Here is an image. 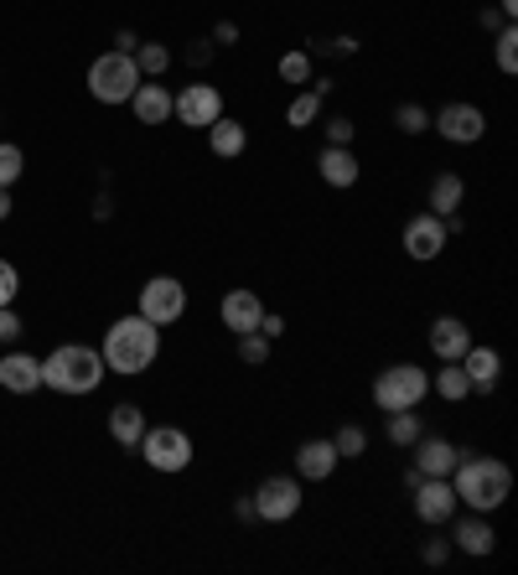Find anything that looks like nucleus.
<instances>
[{"mask_svg":"<svg viewBox=\"0 0 518 575\" xmlns=\"http://www.w3.org/2000/svg\"><path fill=\"white\" fill-rule=\"evenodd\" d=\"M135 452L146 456L150 472H166V477H172V472H187L193 467V456H197L193 436H187L182 425H146V436H140Z\"/></svg>","mask_w":518,"mask_h":575,"instance_id":"6","label":"nucleus"},{"mask_svg":"<svg viewBox=\"0 0 518 575\" xmlns=\"http://www.w3.org/2000/svg\"><path fill=\"white\" fill-rule=\"evenodd\" d=\"M410 493H414V518H420V524H430V529L451 524V514L461 508L457 493H451V477H420Z\"/></svg>","mask_w":518,"mask_h":575,"instance_id":"12","label":"nucleus"},{"mask_svg":"<svg viewBox=\"0 0 518 575\" xmlns=\"http://www.w3.org/2000/svg\"><path fill=\"white\" fill-rule=\"evenodd\" d=\"M146 321L156 327H172V321L187 317V286H182L177 275H150L146 286H140V306H135Z\"/></svg>","mask_w":518,"mask_h":575,"instance_id":"8","label":"nucleus"},{"mask_svg":"<svg viewBox=\"0 0 518 575\" xmlns=\"http://www.w3.org/2000/svg\"><path fill=\"white\" fill-rule=\"evenodd\" d=\"M430 394V374L420 364H389L373 379V405L394 415V409H420V399Z\"/></svg>","mask_w":518,"mask_h":575,"instance_id":"5","label":"nucleus"},{"mask_svg":"<svg viewBox=\"0 0 518 575\" xmlns=\"http://www.w3.org/2000/svg\"><path fill=\"white\" fill-rule=\"evenodd\" d=\"M0 389L37 394L42 389V358H31V353H6V358H0Z\"/></svg>","mask_w":518,"mask_h":575,"instance_id":"20","label":"nucleus"},{"mask_svg":"<svg viewBox=\"0 0 518 575\" xmlns=\"http://www.w3.org/2000/svg\"><path fill=\"white\" fill-rule=\"evenodd\" d=\"M451 493H457V503L472 508V514H498V508L514 498V472H508L504 456L461 452L457 467H451Z\"/></svg>","mask_w":518,"mask_h":575,"instance_id":"1","label":"nucleus"},{"mask_svg":"<svg viewBox=\"0 0 518 575\" xmlns=\"http://www.w3.org/2000/svg\"><path fill=\"white\" fill-rule=\"evenodd\" d=\"M451 549L472 555V561L492 555V549H498V529H492V514H472V508H467V518L451 514Z\"/></svg>","mask_w":518,"mask_h":575,"instance_id":"13","label":"nucleus"},{"mask_svg":"<svg viewBox=\"0 0 518 575\" xmlns=\"http://www.w3.org/2000/svg\"><path fill=\"white\" fill-rule=\"evenodd\" d=\"M16 296H21V275L11 259H0V306H16Z\"/></svg>","mask_w":518,"mask_h":575,"instance_id":"36","label":"nucleus"},{"mask_svg":"<svg viewBox=\"0 0 518 575\" xmlns=\"http://www.w3.org/2000/svg\"><path fill=\"white\" fill-rule=\"evenodd\" d=\"M322 99L326 93H316V89H301L291 105H285V125L291 130H311V125L322 120Z\"/></svg>","mask_w":518,"mask_h":575,"instance_id":"27","label":"nucleus"},{"mask_svg":"<svg viewBox=\"0 0 518 575\" xmlns=\"http://www.w3.org/2000/svg\"><path fill=\"white\" fill-rule=\"evenodd\" d=\"M135 58V68H140V78H162L166 68H172V47H162V42H140L130 52Z\"/></svg>","mask_w":518,"mask_h":575,"instance_id":"30","label":"nucleus"},{"mask_svg":"<svg viewBox=\"0 0 518 575\" xmlns=\"http://www.w3.org/2000/svg\"><path fill=\"white\" fill-rule=\"evenodd\" d=\"M250 498H254V514H260V524H291V518L301 514L306 493H301V477L270 472V477H265L260 487H254Z\"/></svg>","mask_w":518,"mask_h":575,"instance_id":"7","label":"nucleus"},{"mask_svg":"<svg viewBox=\"0 0 518 575\" xmlns=\"http://www.w3.org/2000/svg\"><path fill=\"white\" fill-rule=\"evenodd\" d=\"M234 37H238L234 21H218V27H213V47H234Z\"/></svg>","mask_w":518,"mask_h":575,"instance_id":"41","label":"nucleus"},{"mask_svg":"<svg viewBox=\"0 0 518 575\" xmlns=\"http://www.w3.org/2000/svg\"><path fill=\"white\" fill-rule=\"evenodd\" d=\"M446 224L436 218V212H414V218H404V228H400V244H404V255L414 259V265H430V259H441L446 255Z\"/></svg>","mask_w":518,"mask_h":575,"instance_id":"11","label":"nucleus"},{"mask_svg":"<svg viewBox=\"0 0 518 575\" xmlns=\"http://www.w3.org/2000/svg\"><path fill=\"white\" fill-rule=\"evenodd\" d=\"M104 353L89 348V343H62V348H52L42 358V389L52 394H68V399H84V394H94L104 384Z\"/></svg>","mask_w":518,"mask_h":575,"instance_id":"3","label":"nucleus"},{"mask_svg":"<svg viewBox=\"0 0 518 575\" xmlns=\"http://www.w3.org/2000/svg\"><path fill=\"white\" fill-rule=\"evenodd\" d=\"M477 21H482V27H488V31H498V27H508V21H504V11H482V16H477Z\"/></svg>","mask_w":518,"mask_h":575,"instance_id":"43","label":"nucleus"},{"mask_svg":"<svg viewBox=\"0 0 518 575\" xmlns=\"http://www.w3.org/2000/svg\"><path fill=\"white\" fill-rule=\"evenodd\" d=\"M332 446H338L342 462H363L369 456V430L363 425H342L338 436H332Z\"/></svg>","mask_w":518,"mask_h":575,"instance_id":"31","label":"nucleus"},{"mask_svg":"<svg viewBox=\"0 0 518 575\" xmlns=\"http://www.w3.org/2000/svg\"><path fill=\"white\" fill-rule=\"evenodd\" d=\"M223 115V89L218 83H187L182 93H172V120L187 130H207Z\"/></svg>","mask_w":518,"mask_h":575,"instance_id":"10","label":"nucleus"},{"mask_svg":"<svg viewBox=\"0 0 518 575\" xmlns=\"http://www.w3.org/2000/svg\"><path fill=\"white\" fill-rule=\"evenodd\" d=\"M492 62H498V73L504 78L518 73V31H514V21L498 27V37H492Z\"/></svg>","mask_w":518,"mask_h":575,"instance_id":"29","label":"nucleus"},{"mask_svg":"<svg viewBox=\"0 0 518 575\" xmlns=\"http://www.w3.org/2000/svg\"><path fill=\"white\" fill-rule=\"evenodd\" d=\"M457 364H461V374H467V384H472V394H492L498 379H504V353L488 348V343H472Z\"/></svg>","mask_w":518,"mask_h":575,"instance_id":"17","label":"nucleus"},{"mask_svg":"<svg viewBox=\"0 0 518 575\" xmlns=\"http://www.w3.org/2000/svg\"><path fill=\"white\" fill-rule=\"evenodd\" d=\"M182 58L193 62V68H207V62H213V42H207V37H197V42H187V52H182Z\"/></svg>","mask_w":518,"mask_h":575,"instance_id":"39","label":"nucleus"},{"mask_svg":"<svg viewBox=\"0 0 518 575\" xmlns=\"http://www.w3.org/2000/svg\"><path fill=\"white\" fill-rule=\"evenodd\" d=\"M461 202H467V182H461L457 171H436V177H430V192H426V208L436 212V218H446V212H461Z\"/></svg>","mask_w":518,"mask_h":575,"instance_id":"23","label":"nucleus"},{"mask_svg":"<svg viewBox=\"0 0 518 575\" xmlns=\"http://www.w3.org/2000/svg\"><path fill=\"white\" fill-rule=\"evenodd\" d=\"M426 343H430V353H436V364H457L477 337H472V327H467L461 317H436L430 321V333H426Z\"/></svg>","mask_w":518,"mask_h":575,"instance_id":"18","label":"nucleus"},{"mask_svg":"<svg viewBox=\"0 0 518 575\" xmlns=\"http://www.w3.org/2000/svg\"><path fill=\"white\" fill-rule=\"evenodd\" d=\"M109 436H115V446H140V436H146V415H140V405H115L109 409Z\"/></svg>","mask_w":518,"mask_h":575,"instance_id":"24","label":"nucleus"},{"mask_svg":"<svg viewBox=\"0 0 518 575\" xmlns=\"http://www.w3.org/2000/svg\"><path fill=\"white\" fill-rule=\"evenodd\" d=\"M146 78H140V68H135L130 52H104V58L89 62V93L99 99V105L119 109V105H130V93L140 89Z\"/></svg>","mask_w":518,"mask_h":575,"instance_id":"4","label":"nucleus"},{"mask_svg":"<svg viewBox=\"0 0 518 575\" xmlns=\"http://www.w3.org/2000/svg\"><path fill=\"white\" fill-rule=\"evenodd\" d=\"M275 73H281V83H291V89H306L311 78H316V58H311L306 47H296V52H281Z\"/></svg>","mask_w":518,"mask_h":575,"instance_id":"26","label":"nucleus"},{"mask_svg":"<svg viewBox=\"0 0 518 575\" xmlns=\"http://www.w3.org/2000/svg\"><path fill=\"white\" fill-rule=\"evenodd\" d=\"M99 353H104V368H109V374H119V379H140V374L162 358V327L146 321L140 311H135V317H119L115 327L104 333Z\"/></svg>","mask_w":518,"mask_h":575,"instance_id":"2","label":"nucleus"},{"mask_svg":"<svg viewBox=\"0 0 518 575\" xmlns=\"http://www.w3.org/2000/svg\"><path fill=\"white\" fill-rule=\"evenodd\" d=\"M260 333H265L270 343H281V337H285V317H275V311H265V317H260Z\"/></svg>","mask_w":518,"mask_h":575,"instance_id":"40","label":"nucleus"},{"mask_svg":"<svg viewBox=\"0 0 518 575\" xmlns=\"http://www.w3.org/2000/svg\"><path fill=\"white\" fill-rule=\"evenodd\" d=\"M430 394H441L446 405H461V399H472V384H467L461 364H441L430 374Z\"/></svg>","mask_w":518,"mask_h":575,"instance_id":"25","label":"nucleus"},{"mask_svg":"<svg viewBox=\"0 0 518 575\" xmlns=\"http://www.w3.org/2000/svg\"><path fill=\"white\" fill-rule=\"evenodd\" d=\"M394 125H400L404 136H426V130H430V109L426 105H400V109H394Z\"/></svg>","mask_w":518,"mask_h":575,"instance_id":"34","label":"nucleus"},{"mask_svg":"<svg viewBox=\"0 0 518 575\" xmlns=\"http://www.w3.org/2000/svg\"><path fill=\"white\" fill-rule=\"evenodd\" d=\"M384 430H389V440H394V446H400V452H410L414 440L426 436V420H420V415H414V409H394V415H384Z\"/></svg>","mask_w":518,"mask_h":575,"instance_id":"28","label":"nucleus"},{"mask_svg":"<svg viewBox=\"0 0 518 575\" xmlns=\"http://www.w3.org/2000/svg\"><path fill=\"white\" fill-rule=\"evenodd\" d=\"M446 555H451V539H426L420 545V561L426 565H446Z\"/></svg>","mask_w":518,"mask_h":575,"instance_id":"37","label":"nucleus"},{"mask_svg":"<svg viewBox=\"0 0 518 575\" xmlns=\"http://www.w3.org/2000/svg\"><path fill=\"white\" fill-rule=\"evenodd\" d=\"M338 467H342V456H338V446H332V436H311V440H301L296 446V477L301 483H326V477H338Z\"/></svg>","mask_w":518,"mask_h":575,"instance_id":"16","label":"nucleus"},{"mask_svg":"<svg viewBox=\"0 0 518 575\" xmlns=\"http://www.w3.org/2000/svg\"><path fill=\"white\" fill-rule=\"evenodd\" d=\"M430 130H436L446 146H477V140L488 136V115L477 105H467V99H451V105H441L430 115Z\"/></svg>","mask_w":518,"mask_h":575,"instance_id":"9","label":"nucleus"},{"mask_svg":"<svg viewBox=\"0 0 518 575\" xmlns=\"http://www.w3.org/2000/svg\"><path fill=\"white\" fill-rule=\"evenodd\" d=\"M410 452H414V467L426 472V477H451L461 446H457V440H446V436H420Z\"/></svg>","mask_w":518,"mask_h":575,"instance_id":"21","label":"nucleus"},{"mask_svg":"<svg viewBox=\"0 0 518 575\" xmlns=\"http://www.w3.org/2000/svg\"><path fill=\"white\" fill-rule=\"evenodd\" d=\"M21 171H27V156H21V146L0 140V187H16V182H21Z\"/></svg>","mask_w":518,"mask_h":575,"instance_id":"33","label":"nucleus"},{"mask_svg":"<svg viewBox=\"0 0 518 575\" xmlns=\"http://www.w3.org/2000/svg\"><path fill=\"white\" fill-rule=\"evenodd\" d=\"M130 115H135V125H166L172 120V89H166L162 78L156 83H140V89L130 93Z\"/></svg>","mask_w":518,"mask_h":575,"instance_id":"22","label":"nucleus"},{"mask_svg":"<svg viewBox=\"0 0 518 575\" xmlns=\"http://www.w3.org/2000/svg\"><path fill=\"white\" fill-rule=\"evenodd\" d=\"M21 337V317H16V306H0V343H16Z\"/></svg>","mask_w":518,"mask_h":575,"instance_id":"38","label":"nucleus"},{"mask_svg":"<svg viewBox=\"0 0 518 575\" xmlns=\"http://www.w3.org/2000/svg\"><path fill=\"white\" fill-rule=\"evenodd\" d=\"M238 364L265 368L270 364V337L265 333H244V337H238Z\"/></svg>","mask_w":518,"mask_h":575,"instance_id":"32","label":"nucleus"},{"mask_svg":"<svg viewBox=\"0 0 518 575\" xmlns=\"http://www.w3.org/2000/svg\"><path fill=\"white\" fill-rule=\"evenodd\" d=\"M260 317H265V301H260V290H244V286L223 290V301H218V321H223V327H228L234 337L260 333Z\"/></svg>","mask_w":518,"mask_h":575,"instance_id":"14","label":"nucleus"},{"mask_svg":"<svg viewBox=\"0 0 518 575\" xmlns=\"http://www.w3.org/2000/svg\"><path fill=\"white\" fill-rule=\"evenodd\" d=\"M11 208H16V202H11V187H0V224L11 218Z\"/></svg>","mask_w":518,"mask_h":575,"instance_id":"44","label":"nucleus"},{"mask_svg":"<svg viewBox=\"0 0 518 575\" xmlns=\"http://www.w3.org/2000/svg\"><path fill=\"white\" fill-rule=\"evenodd\" d=\"M322 130H326V146H353V136H358V125L348 120V115H332Z\"/></svg>","mask_w":518,"mask_h":575,"instance_id":"35","label":"nucleus"},{"mask_svg":"<svg viewBox=\"0 0 518 575\" xmlns=\"http://www.w3.org/2000/svg\"><path fill=\"white\" fill-rule=\"evenodd\" d=\"M207 151L218 156V161H238V156L250 151V125L234 120V115H218V120L207 125Z\"/></svg>","mask_w":518,"mask_h":575,"instance_id":"19","label":"nucleus"},{"mask_svg":"<svg viewBox=\"0 0 518 575\" xmlns=\"http://www.w3.org/2000/svg\"><path fill=\"white\" fill-rule=\"evenodd\" d=\"M234 518H238V524H260V514H254V498H250V493H244V498L234 503Z\"/></svg>","mask_w":518,"mask_h":575,"instance_id":"42","label":"nucleus"},{"mask_svg":"<svg viewBox=\"0 0 518 575\" xmlns=\"http://www.w3.org/2000/svg\"><path fill=\"white\" fill-rule=\"evenodd\" d=\"M498 11H504V21H514V16H518V0H498Z\"/></svg>","mask_w":518,"mask_h":575,"instance_id":"45","label":"nucleus"},{"mask_svg":"<svg viewBox=\"0 0 518 575\" xmlns=\"http://www.w3.org/2000/svg\"><path fill=\"white\" fill-rule=\"evenodd\" d=\"M316 177H322L332 192H348V187L363 182V161H358L353 146H322V151H316Z\"/></svg>","mask_w":518,"mask_h":575,"instance_id":"15","label":"nucleus"}]
</instances>
